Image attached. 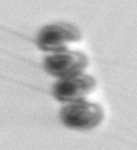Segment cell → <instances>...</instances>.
I'll use <instances>...</instances> for the list:
<instances>
[{"instance_id": "1", "label": "cell", "mask_w": 137, "mask_h": 150, "mask_svg": "<svg viewBox=\"0 0 137 150\" xmlns=\"http://www.w3.org/2000/svg\"><path fill=\"white\" fill-rule=\"evenodd\" d=\"M61 121L72 130H90L96 128L104 117V112L99 104L84 100L72 101L61 109Z\"/></svg>"}, {"instance_id": "2", "label": "cell", "mask_w": 137, "mask_h": 150, "mask_svg": "<svg viewBox=\"0 0 137 150\" xmlns=\"http://www.w3.org/2000/svg\"><path fill=\"white\" fill-rule=\"evenodd\" d=\"M88 58L82 52H71L63 49L48 55L44 61V69L49 75L55 78H69L82 74L87 67Z\"/></svg>"}, {"instance_id": "3", "label": "cell", "mask_w": 137, "mask_h": 150, "mask_svg": "<svg viewBox=\"0 0 137 150\" xmlns=\"http://www.w3.org/2000/svg\"><path fill=\"white\" fill-rule=\"evenodd\" d=\"M80 32L69 23H54L45 25L37 33L36 44L44 52H60L69 42L79 41Z\"/></svg>"}, {"instance_id": "4", "label": "cell", "mask_w": 137, "mask_h": 150, "mask_svg": "<svg viewBox=\"0 0 137 150\" xmlns=\"http://www.w3.org/2000/svg\"><path fill=\"white\" fill-rule=\"evenodd\" d=\"M96 87V82L91 75L78 74L74 76L60 79L53 87V96L58 101L72 103V101L84 100Z\"/></svg>"}]
</instances>
